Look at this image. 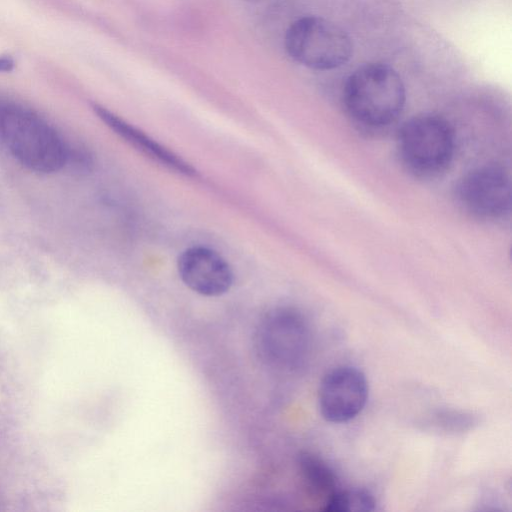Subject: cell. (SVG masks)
Returning <instances> with one entry per match:
<instances>
[{"instance_id": "obj_1", "label": "cell", "mask_w": 512, "mask_h": 512, "mask_svg": "<svg viewBox=\"0 0 512 512\" xmlns=\"http://www.w3.org/2000/svg\"><path fill=\"white\" fill-rule=\"evenodd\" d=\"M0 141L24 167L54 173L67 165L70 145L45 119L16 104H0Z\"/></svg>"}, {"instance_id": "obj_2", "label": "cell", "mask_w": 512, "mask_h": 512, "mask_svg": "<svg viewBox=\"0 0 512 512\" xmlns=\"http://www.w3.org/2000/svg\"><path fill=\"white\" fill-rule=\"evenodd\" d=\"M406 100L404 82L390 65L379 62L357 67L346 79L343 102L358 123L381 127L393 122Z\"/></svg>"}, {"instance_id": "obj_3", "label": "cell", "mask_w": 512, "mask_h": 512, "mask_svg": "<svg viewBox=\"0 0 512 512\" xmlns=\"http://www.w3.org/2000/svg\"><path fill=\"white\" fill-rule=\"evenodd\" d=\"M284 47L295 62L318 71L340 68L353 55L347 32L335 22L315 15L300 17L290 24Z\"/></svg>"}, {"instance_id": "obj_4", "label": "cell", "mask_w": 512, "mask_h": 512, "mask_svg": "<svg viewBox=\"0 0 512 512\" xmlns=\"http://www.w3.org/2000/svg\"><path fill=\"white\" fill-rule=\"evenodd\" d=\"M451 125L441 116L417 115L399 129L397 148L403 164L417 176L434 177L446 170L454 154Z\"/></svg>"}, {"instance_id": "obj_5", "label": "cell", "mask_w": 512, "mask_h": 512, "mask_svg": "<svg viewBox=\"0 0 512 512\" xmlns=\"http://www.w3.org/2000/svg\"><path fill=\"white\" fill-rule=\"evenodd\" d=\"M257 352L263 361L281 370L304 365L311 348V331L304 315L292 307L270 310L256 331Z\"/></svg>"}, {"instance_id": "obj_6", "label": "cell", "mask_w": 512, "mask_h": 512, "mask_svg": "<svg viewBox=\"0 0 512 512\" xmlns=\"http://www.w3.org/2000/svg\"><path fill=\"white\" fill-rule=\"evenodd\" d=\"M456 199L470 214L498 219L510 211L511 185L505 170L486 165L465 174L456 185Z\"/></svg>"}, {"instance_id": "obj_7", "label": "cell", "mask_w": 512, "mask_h": 512, "mask_svg": "<svg viewBox=\"0 0 512 512\" xmlns=\"http://www.w3.org/2000/svg\"><path fill=\"white\" fill-rule=\"evenodd\" d=\"M368 383L365 375L353 366H339L322 379L318 405L322 417L332 423H344L355 418L365 407Z\"/></svg>"}, {"instance_id": "obj_8", "label": "cell", "mask_w": 512, "mask_h": 512, "mask_svg": "<svg viewBox=\"0 0 512 512\" xmlns=\"http://www.w3.org/2000/svg\"><path fill=\"white\" fill-rule=\"evenodd\" d=\"M177 268L184 284L203 296L222 295L233 283L229 264L207 247L195 246L183 251L178 258Z\"/></svg>"}, {"instance_id": "obj_9", "label": "cell", "mask_w": 512, "mask_h": 512, "mask_svg": "<svg viewBox=\"0 0 512 512\" xmlns=\"http://www.w3.org/2000/svg\"><path fill=\"white\" fill-rule=\"evenodd\" d=\"M92 109L115 134L147 157L179 174L186 176L195 174L194 168L189 163L109 109L97 103L92 104Z\"/></svg>"}, {"instance_id": "obj_10", "label": "cell", "mask_w": 512, "mask_h": 512, "mask_svg": "<svg viewBox=\"0 0 512 512\" xmlns=\"http://www.w3.org/2000/svg\"><path fill=\"white\" fill-rule=\"evenodd\" d=\"M298 467L306 486L314 494L325 496V500L338 490L337 477L330 466L317 455L302 452Z\"/></svg>"}, {"instance_id": "obj_11", "label": "cell", "mask_w": 512, "mask_h": 512, "mask_svg": "<svg viewBox=\"0 0 512 512\" xmlns=\"http://www.w3.org/2000/svg\"><path fill=\"white\" fill-rule=\"evenodd\" d=\"M376 508L374 496L365 489L354 488L336 490L325 500L323 510L326 512H361Z\"/></svg>"}, {"instance_id": "obj_12", "label": "cell", "mask_w": 512, "mask_h": 512, "mask_svg": "<svg viewBox=\"0 0 512 512\" xmlns=\"http://www.w3.org/2000/svg\"><path fill=\"white\" fill-rule=\"evenodd\" d=\"M474 422L471 415L455 412V411H444L439 412L435 415L432 423L444 431H463L468 429Z\"/></svg>"}, {"instance_id": "obj_13", "label": "cell", "mask_w": 512, "mask_h": 512, "mask_svg": "<svg viewBox=\"0 0 512 512\" xmlns=\"http://www.w3.org/2000/svg\"><path fill=\"white\" fill-rule=\"evenodd\" d=\"M15 62L10 56H0V72H10L14 69Z\"/></svg>"}, {"instance_id": "obj_14", "label": "cell", "mask_w": 512, "mask_h": 512, "mask_svg": "<svg viewBox=\"0 0 512 512\" xmlns=\"http://www.w3.org/2000/svg\"><path fill=\"white\" fill-rule=\"evenodd\" d=\"M249 1H255V0H249Z\"/></svg>"}]
</instances>
